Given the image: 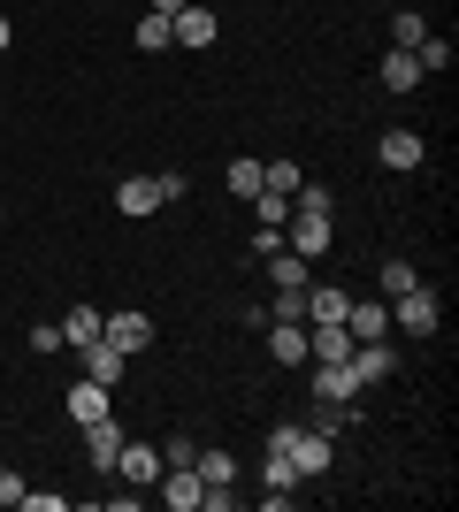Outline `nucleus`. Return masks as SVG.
Here are the masks:
<instances>
[{
    "label": "nucleus",
    "mask_w": 459,
    "mask_h": 512,
    "mask_svg": "<svg viewBox=\"0 0 459 512\" xmlns=\"http://www.w3.org/2000/svg\"><path fill=\"white\" fill-rule=\"evenodd\" d=\"M414 260H383V299H398V291H414Z\"/></svg>",
    "instance_id": "nucleus-28"
},
{
    "label": "nucleus",
    "mask_w": 459,
    "mask_h": 512,
    "mask_svg": "<svg viewBox=\"0 0 459 512\" xmlns=\"http://www.w3.org/2000/svg\"><path fill=\"white\" fill-rule=\"evenodd\" d=\"M345 329H352V344L391 337V306H383V299H352V306H345Z\"/></svg>",
    "instance_id": "nucleus-12"
},
{
    "label": "nucleus",
    "mask_w": 459,
    "mask_h": 512,
    "mask_svg": "<svg viewBox=\"0 0 459 512\" xmlns=\"http://www.w3.org/2000/svg\"><path fill=\"white\" fill-rule=\"evenodd\" d=\"M299 184H306V176H299V161H268V169H261V192H299Z\"/></svg>",
    "instance_id": "nucleus-23"
},
{
    "label": "nucleus",
    "mask_w": 459,
    "mask_h": 512,
    "mask_svg": "<svg viewBox=\"0 0 459 512\" xmlns=\"http://www.w3.org/2000/svg\"><path fill=\"white\" fill-rule=\"evenodd\" d=\"M153 490H161V505H176V512H199L207 482H199L192 467H161V482H153Z\"/></svg>",
    "instance_id": "nucleus-13"
},
{
    "label": "nucleus",
    "mask_w": 459,
    "mask_h": 512,
    "mask_svg": "<svg viewBox=\"0 0 459 512\" xmlns=\"http://www.w3.org/2000/svg\"><path fill=\"white\" fill-rule=\"evenodd\" d=\"M352 291L345 283H306V321H345Z\"/></svg>",
    "instance_id": "nucleus-19"
},
{
    "label": "nucleus",
    "mask_w": 459,
    "mask_h": 512,
    "mask_svg": "<svg viewBox=\"0 0 459 512\" xmlns=\"http://www.w3.org/2000/svg\"><path fill=\"white\" fill-rule=\"evenodd\" d=\"M284 245L299 260H322L329 253V214H306V207H291V222H284Z\"/></svg>",
    "instance_id": "nucleus-4"
},
{
    "label": "nucleus",
    "mask_w": 459,
    "mask_h": 512,
    "mask_svg": "<svg viewBox=\"0 0 459 512\" xmlns=\"http://www.w3.org/2000/svg\"><path fill=\"white\" fill-rule=\"evenodd\" d=\"M8 39H16V31H8V16H0V54H8Z\"/></svg>",
    "instance_id": "nucleus-35"
},
{
    "label": "nucleus",
    "mask_w": 459,
    "mask_h": 512,
    "mask_svg": "<svg viewBox=\"0 0 459 512\" xmlns=\"http://www.w3.org/2000/svg\"><path fill=\"white\" fill-rule=\"evenodd\" d=\"M23 490H31V482H23V474H16V467H0V505L16 512V505H23Z\"/></svg>",
    "instance_id": "nucleus-32"
},
{
    "label": "nucleus",
    "mask_w": 459,
    "mask_h": 512,
    "mask_svg": "<svg viewBox=\"0 0 459 512\" xmlns=\"http://www.w3.org/2000/svg\"><path fill=\"white\" fill-rule=\"evenodd\" d=\"M169 31H176V46H192V54H207L222 23H215V8H199V0H192V8H176V16H169Z\"/></svg>",
    "instance_id": "nucleus-7"
},
{
    "label": "nucleus",
    "mask_w": 459,
    "mask_h": 512,
    "mask_svg": "<svg viewBox=\"0 0 459 512\" xmlns=\"http://www.w3.org/2000/svg\"><path fill=\"white\" fill-rule=\"evenodd\" d=\"M360 398V383H352L345 360H314V406H352Z\"/></svg>",
    "instance_id": "nucleus-8"
},
{
    "label": "nucleus",
    "mask_w": 459,
    "mask_h": 512,
    "mask_svg": "<svg viewBox=\"0 0 459 512\" xmlns=\"http://www.w3.org/2000/svg\"><path fill=\"white\" fill-rule=\"evenodd\" d=\"M421 39H429V23H421L414 8H398V23H391V46H406V54H414Z\"/></svg>",
    "instance_id": "nucleus-26"
},
{
    "label": "nucleus",
    "mask_w": 459,
    "mask_h": 512,
    "mask_svg": "<svg viewBox=\"0 0 459 512\" xmlns=\"http://www.w3.org/2000/svg\"><path fill=\"white\" fill-rule=\"evenodd\" d=\"M352 383H360V390H375V383H391V375H398V352H391V337H375V344H352Z\"/></svg>",
    "instance_id": "nucleus-3"
},
{
    "label": "nucleus",
    "mask_w": 459,
    "mask_h": 512,
    "mask_svg": "<svg viewBox=\"0 0 459 512\" xmlns=\"http://www.w3.org/2000/svg\"><path fill=\"white\" fill-rule=\"evenodd\" d=\"M375 161L406 176V169H421V161H429V146H421V130H406V123H398V130H383V146H375Z\"/></svg>",
    "instance_id": "nucleus-6"
},
{
    "label": "nucleus",
    "mask_w": 459,
    "mask_h": 512,
    "mask_svg": "<svg viewBox=\"0 0 459 512\" xmlns=\"http://www.w3.org/2000/svg\"><path fill=\"white\" fill-rule=\"evenodd\" d=\"M222 184H230L238 199H253V192H261V161H253V153H238V161L222 169Z\"/></svg>",
    "instance_id": "nucleus-22"
},
{
    "label": "nucleus",
    "mask_w": 459,
    "mask_h": 512,
    "mask_svg": "<svg viewBox=\"0 0 459 512\" xmlns=\"http://www.w3.org/2000/svg\"><path fill=\"white\" fill-rule=\"evenodd\" d=\"M192 474L207 482V490H230V482H238V459H230L222 444H207V451H192Z\"/></svg>",
    "instance_id": "nucleus-17"
},
{
    "label": "nucleus",
    "mask_w": 459,
    "mask_h": 512,
    "mask_svg": "<svg viewBox=\"0 0 459 512\" xmlns=\"http://www.w3.org/2000/svg\"><path fill=\"white\" fill-rule=\"evenodd\" d=\"M192 451H199L192 436H169V444H161V467H192Z\"/></svg>",
    "instance_id": "nucleus-31"
},
{
    "label": "nucleus",
    "mask_w": 459,
    "mask_h": 512,
    "mask_svg": "<svg viewBox=\"0 0 459 512\" xmlns=\"http://www.w3.org/2000/svg\"><path fill=\"white\" fill-rule=\"evenodd\" d=\"M291 467H299V482H322L337 467V436L329 428H291Z\"/></svg>",
    "instance_id": "nucleus-2"
},
{
    "label": "nucleus",
    "mask_w": 459,
    "mask_h": 512,
    "mask_svg": "<svg viewBox=\"0 0 459 512\" xmlns=\"http://www.w3.org/2000/svg\"><path fill=\"white\" fill-rule=\"evenodd\" d=\"M391 321H398V329H414V337H437V329H444V299L429 291V283H414V291H398V299H391Z\"/></svg>",
    "instance_id": "nucleus-1"
},
{
    "label": "nucleus",
    "mask_w": 459,
    "mask_h": 512,
    "mask_svg": "<svg viewBox=\"0 0 459 512\" xmlns=\"http://www.w3.org/2000/svg\"><path fill=\"white\" fill-rule=\"evenodd\" d=\"M31 352H62V321H39V329H31Z\"/></svg>",
    "instance_id": "nucleus-33"
},
{
    "label": "nucleus",
    "mask_w": 459,
    "mask_h": 512,
    "mask_svg": "<svg viewBox=\"0 0 459 512\" xmlns=\"http://www.w3.org/2000/svg\"><path fill=\"white\" fill-rule=\"evenodd\" d=\"M138 46H146V54H161V46H176V31H169V16H138Z\"/></svg>",
    "instance_id": "nucleus-24"
},
{
    "label": "nucleus",
    "mask_w": 459,
    "mask_h": 512,
    "mask_svg": "<svg viewBox=\"0 0 459 512\" xmlns=\"http://www.w3.org/2000/svg\"><path fill=\"white\" fill-rule=\"evenodd\" d=\"M414 62H421V69H452V39H444V31H429V39L414 46Z\"/></svg>",
    "instance_id": "nucleus-27"
},
{
    "label": "nucleus",
    "mask_w": 459,
    "mask_h": 512,
    "mask_svg": "<svg viewBox=\"0 0 459 512\" xmlns=\"http://www.w3.org/2000/svg\"><path fill=\"white\" fill-rule=\"evenodd\" d=\"M0 214H8V207H0Z\"/></svg>",
    "instance_id": "nucleus-36"
},
{
    "label": "nucleus",
    "mask_w": 459,
    "mask_h": 512,
    "mask_svg": "<svg viewBox=\"0 0 459 512\" xmlns=\"http://www.w3.org/2000/svg\"><path fill=\"white\" fill-rule=\"evenodd\" d=\"M306 283H314V260H299L291 245H276V253H268V291H306Z\"/></svg>",
    "instance_id": "nucleus-15"
},
{
    "label": "nucleus",
    "mask_w": 459,
    "mask_h": 512,
    "mask_svg": "<svg viewBox=\"0 0 459 512\" xmlns=\"http://www.w3.org/2000/svg\"><path fill=\"white\" fill-rule=\"evenodd\" d=\"M375 77H383V92H391V100H406V92H414L421 77H429V69H421L414 54H406V46H391V54H383V69H375Z\"/></svg>",
    "instance_id": "nucleus-14"
},
{
    "label": "nucleus",
    "mask_w": 459,
    "mask_h": 512,
    "mask_svg": "<svg viewBox=\"0 0 459 512\" xmlns=\"http://www.w3.org/2000/svg\"><path fill=\"white\" fill-rule=\"evenodd\" d=\"M100 337H108L115 352H131V360H138V352H146V344H153V314H138V306H123V314H108V321H100Z\"/></svg>",
    "instance_id": "nucleus-5"
},
{
    "label": "nucleus",
    "mask_w": 459,
    "mask_h": 512,
    "mask_svg": "<svg viewBox=\"0 0 459 512\" xmlns=\"http://www.w3.org/2000/svg\"><path fill=\"white\" fill-rule=\"evenodd\" d=\"M23 512H69L62 490H23Z\"/></svg>",
    "instance_id": "nucleus-30"
},
{
    "label": "nucleus",
    "mask_w": 459,
    "mask_h": 512,
    "mask_svg": "<svg viewBox=\"0 0 459 512\" xmlns=\"http://www.w3.org/2000/svg\"><path fill=\"white\" fill-rule=\"evenodd\" d=\"M115 207L131 214V222H138V214H153V207H161V176H131V184H115Z\"/></svg>",
    "instance_id": "nucleus-20"
},
{
    "label": "nucleus",
    "mask_w": 459,
    "mask_h": 512,
    "mask_svg": "<svg viewBox=\"0 0 459 512\" xmlns=\"http://www.w3.org/2000/svg\"><path fill=\"white\" fill-rule=\"evenodd\" d=\"M253 214H261V230H284V222H291V199L284 192H253Z\"/></svg>",
    "instance_id": "nucleus-25"
},
{
    "label": "nucleus",
    "mask_w": 459,
    "mask_h": 512,
    "mask_svg": "<svg viewBox=\"0 0 459 512\" xmlns=\"http://www.w3.org/2000/svg\"><path fill=\"white\" fill-rule=\"evenodd\" d=\"M115 474H123V482H138V490H153V482H161V444H131V436H123Z\"/></svg>",
    "instance_id": "nucleus-9"
},
{
    "label": "nucleus",
    "mask_w": 459,
    "mask_h": 512,
    "mask_svg": "<svg viewBox=\"0 0 459 512\" xmlns=\"http://www.w3.org/2000/svg\"><path fill=\"white\" fill-rule=\"evenodd\" d=\"M115 451H123V421L115 413H100V421H85V459L100 474H115Z\"/></svg>",
    "instance_id": "nucleus-10"
},
{
    "label": "nucleus",
    "mask_w": 459,
    "mask_h": 512,
    "mask_svg": "<svg viewBox=\"0 0 459 512\" xmlns=\"http://www.w3.org/2000/svg\"><path fill=\"white\" fill-rule=\"evenodd\" d=\"M153 16H176V8H192V0H146Z\"/></svg>",
    "instance_id": "nucleus-34"
},
{
    "label": "nucleus",
    "mask_w": 459,
    "mask_h": 512,
    "mask_svg": "<svg viewBox=\"0 0 459 512\" xmlns=\"http://www.w3.org/2000/svg\"><path fill=\"white\" fill-rule=\"evenodd\" d=\"M100 321H108L100 306H69V321H62V344H77V352H85V344L100 337Z\"/></svg>",
    "instance_id": "nucleus-21"
},
{
    "label": "nucleus",
    "mask_w": 459,
    "mask_h": 512,
    "mask_svg": "<svg viewBox=\"0 0 459 512\" xmlns=\"http://www.w3.org/2000/svg\"><path fill=\"white\" fill-rule=\"evenodd\" d=\"M291 207H306V214H337V199H329V184H299V192H291Z\"/></svg>",
    "instance_id": "nucleus-29"
},
{
    "label": "nucleus",
    "mask_w": 459,
    "mask_h": 512,
    "mask_svg": "<svg viewBox=\"0 0 459 512\" xmlns=\"http://www.w3.org/2000/svg\"><path fill=\"white\" fill-rule=\"evenodd\" d=\"M268 360L276 367H306V321H268Z\"/></svg>",
    "instance_id": "nucleus-16"
},
{
    "label": "nucleus",
    "mask_w": 459,
    "mask_h": 512,
    "mask_svg": "<svg viewBox=\"0 0 459 512\" xmlns=\"http://www.w3.org/2000/svg\"><path fill=\"white\" fill-rule=\"evenodd\" d=\"M77 360H85V375H92V383H108V390L123 383V375H131V352H115L108 337H92L85 352H77Z\"/></svg>",
    "instance_id": "nucleus-11"
},
{
    "label": "nucleus",
    "mask_w": 459,
    "mask_h": 512,
    "mask_svg": "<svg viewBox=\"0 0 459 512\" xmlns=\"http://www.w3.org/2000/svg\"><path fill=\"white\" fill-rule=\"evenodd\" d=\"M100 413H108V383H92V375H77V383H69V421L85 428V421H100Z\"/></svg>",
    "instance_id": "nucleus-18"
}]
</instances>
